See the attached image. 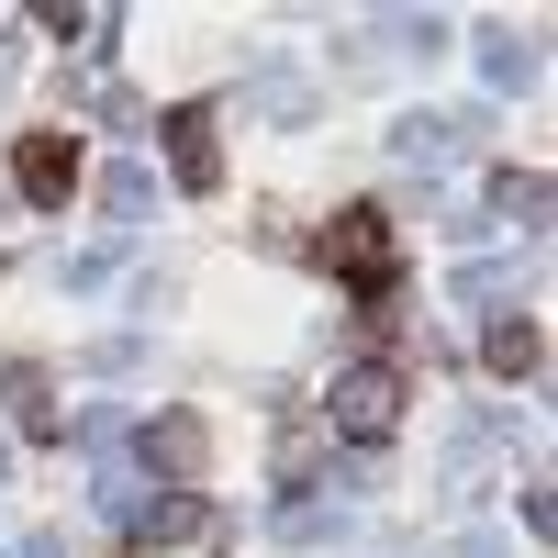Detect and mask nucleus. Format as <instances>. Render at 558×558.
<instances>
[{
    "label": "nucleus",
    "mask_w": 558,
    "mask_h": 558,
    "mask_svg": "<svg viewBox=\"0 0 558 558\" xmlns=\"http://www.w3.org/2000/svg\"><path fill=\"white\" fill-rule=\"evenodd\" d=\"M324 268H347L357 291L380 302V291H391V213H368V202H357V213H336V235H324Z\"/></svg>",
    "instance_id": "nucleus-1"
},
{
    "label": "nucleus",
    "mask_w": 558,
    "mask_h": 558,
    "mask_svg": "<svg viewBox=\"0 0 558 558\" xmlns=\"http://www.w3.org/2000/svg\"><path fill=\"white\" fill-rule=\"evenodd\" d=\"M134 536H146V547H179V536H202V502H191V492H168V502H134Z\"/></svg>",
    "instance_id": "nucleus-7"
},
{
    "label": "nucleus",
    "mask_w": 558,
    "mask_h": 558,
    "mask_svg": "<svg viewBox=\"0 0 558 558\" xmlns=\"http://www.w3.org/2000/svg\"><path fill=\"white\" fill-rule=\"evenodd\" d=\"M492 368L525 380V368H536V324H492Z\"/></svg>",
    "instance_id": "nucleus-8"
},
{
    "label": "nucleus",
    "mask_w": 558,
    "mask_h": 558,
    "mask_svg": "<svg viewBox=\"0 0 558 558\" xmlns=\"http://www.w3.org/2000/svg\"><path fill=\"white\" fill-rule=\"evenodd\" d=\"M168 157H179V191H213V179H223V157H213V112H202V101L168 112Z\"/></svg>",
    "instance_id": "nucleus-4"
},
{
    "label": "nucleus",
    "mask_w": 558,
    "mask_h": 558,
    "mask_svg": "<svg viewBox=\"0 0 558 558\" xmlns=\"http://www.w3.org/2000/svg\"><path fill=\"white\" fill-rule=\"evenodd\" d=\"M12 179H23V202H68L78 191V134H23Z\"/></svg>",
    "instance_id": "nucleus-3"
},
{
    "label": "nucleus",
    "mask_w": 558,
    "mask_h": 558,
    "mask_svg": "<svg viewBox=\"0 0 558 558\" xmlns=\"http://www.w3.org/2000/svg\"><path fill=\"white\" fill-rule=\"evenodd\" d=\"M0 391L23 402V425H34V436H57V380H45V357H12V368H0Z\"/></svg>",
    "instance_id": "nucleus-6"
},
{
    "label": "nucleus",
    "mask_w": 558,
    "mask_h": 558,
    "mask_svg": "<svg viewBox=\"0 0 558 558\" xmlns=\"http://www.w3.org/2000/svg\"><path fill=\"white\" fill-rule=\"evenodd\" d=\"M146 458L168 481H202V458H213V436H202V413H168V425H146Z\"/></svg>",
    "instance_id": "nucleus-5"
},
{
    "label": "nucleus",
    "mask_w": 558,
    "mask_h": 558,
    "mask_svg": "<svg viewBox=\"0 0 558 558\" xmlns=\"http://www.w3.org/2000/svg\"><path fill=\"white\" fill-rule=\"evenodd\" d=\"M324 413H336L347 436H391V413H402V368H391V357L347 368V380H336V402H324Z\"/></svg>",
    "instance_id": "nucleus-2"
}]
</instances>
